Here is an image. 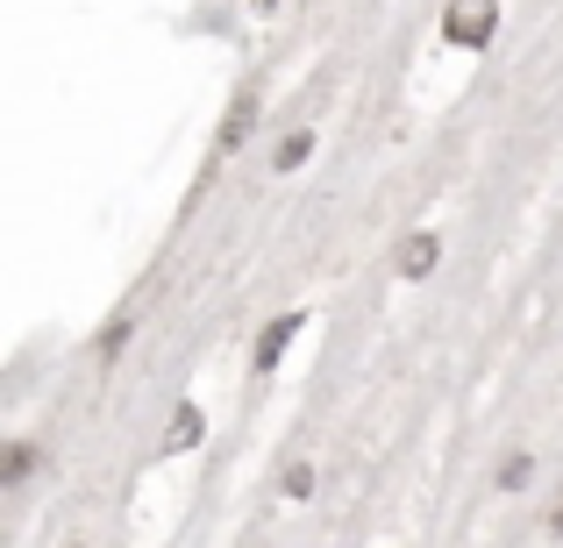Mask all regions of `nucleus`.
<instances>
[{
	"mask_svg": "<svg viewBox=\"0 0 563 548\" xmlns=\"http://www.w3.org/2000/svg\"><path fill=\"white\" fill-rule=\"evenodd\" d=\"M300 328H307V314H278L272 328L257 335V370H278V357L292 349V335H300Z\"/></svg>",
	"mask_w": 563,
	"mask_h": 548,
	"instance_id": "3",
	"label": "nucleus"
},
{
	"mask_svg": "<svg viewBox=\"0 0 563 548\" xmlns=\"http://www.w3.org/2000/svg\"><path fill=\"white\" fill-rule=\"evenodd\" d=\"M393 264H399V278H407V286H421V278L442 264V235H435V228H413L407 243H399V257H393Z\"/></svg>",
	"mask_w": 563,
	"mask_h": 548,
	"instance_id": "2",
	"label": "nucleus"
},
{
	"mask_svg": "<svg viewBox=\"0 0 563 548\" xmlns=\"http://www.w3.org/2000/svg\"><path fill=\"white\" fill-rule=\"evenodd\" d=\"M550 535H563V506H556V521H550Z\"/></svg>",
	"mask_w": 563,
	"mask_h": 548,
	"instance_id": "8",
	"label": "nucleus"
},
{
	"mask_svg": "<svg viewBox=\"0 0 563 548\" xmlns=\"http://www.w3.org/2000/svg\"><path fill=\"white\" fill-rule=\"evenodd\" d=\"M307 492H314V463H292L286 470V499H307Z\"/></svg>",
	"mask_w": 563,
	"mask_h": 548,
	"instance_id": "7",
	"label": "nucleus"
},
{
	"mask_svg": "<svg viewBox=\"0 0 563 548\" xmlns=\"http://www.w3.org/2000/svg\"><path fill=\"white\" fill-rule=\"evenodd\" d=\"M528 478H536V463H528V456H507V463H499V484H507V492H521Z\"/></svg>",
	"mask_w": 563,
	"mask_h": 548,
	"instance_id": "6",
	"label": "nucleus"
},
{
	"mask_svg": "<svg viewBox=\"0 0 563 548\" xmlns=\"http://www.w3.org/2000/svg\"><path fill=\"white\" fill-rule=\"evenodd\" d=\"M499 29V0H450V14H442V43L450 51H485Z\"/></svg>",
	"mask_w": 563,
	"mask_h": 548,
	"instance_id": "1",
	"label": "nucleus"
},
{
	"mask_svg": "<svg viewBox=\"0 0 563 548\" xmlns=\"http://www.w3.org/2000/svg\"><path fill=\"white\" fill-rule=\"evenodd\" d=\"M200 427H207V421H200V406L186 399V406L172 413V427H165V449H172V456H179V449H192V441H200Z\"/></svg>",
	"mask_w": 563,
	"mask_h": 548,
	"instance_id": "4",
	"label": "nucleus"
},
{
	"mask_svg": "<svg viewBox=\"0 0 563 548\" xmlns=\"http://www.w3.org/2000/svg\"><path fill=\"white\" fill-rule=\"evenodd\" d=\"M307 157H314V136H307V128H292V136H278V150H272V165L278 171H300Z\"/></svg>",
	"mask_w": 563,
	"mask_h": 548,
	"instance_id": "5",
	"label": "nucleus"
}]
</instances>
